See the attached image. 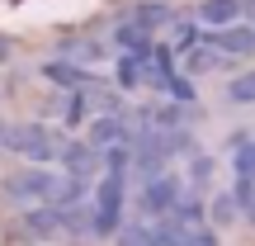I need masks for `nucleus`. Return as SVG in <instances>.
Returning <instances> with one entry per match:
<instances>
[{
	"label": "nucleus",
	"instance_id": "obj_19",
	"mask_svg": "<svg viewBox=\"0 0 255 246\" xmlns=\"http://www.w3.org/2000/svg\"><path fill=\"white\" fill-rule=\"evenodd\" d=\"M241 9H246V19L255 24V0H241Z\"/></svg>",
	"mask_w": 255,
	"mask_h": 246
},
{
	"label": "nucleus",
	"instance_id": "obj_12",
	"mask_svg": "<svg viewBox=\"0 0 255 246\" xmlns=\"http://www.w3.org/2000/svg\"><path fill=\"white\" fill-rule=\"evenodd\" d=\"M237 213H241L237 194H218V199H213V209H208V223H213V228H232V223H237Z\"/></svg>",
	"mask_w": 255,
	"mask_h": 246
},
{
	"label": "nucleus",
	"instance_id": "obj_2",
	"mask_svg": "<svg viewBox=\"0 0 255 246\" xmlns=\"http://www.w3.org/2000/svg\"><path fill=\"white\" fill-rule=\"evenodd\" d=\"M0 147H9L14 156H24V161H62V152H66V142L52 133L47 123H19V128H5V142Z\"/></svg>",
	"mask_w": 255,
	"mask_h": 246
},
{
	"label": "nucleus",
	"instance_id": "obj_6",
	"mask_svg": "<svg viewBox=\"0 0 255 246\" xmlns=\"http://www.w3.org/2000/svg\"><path fill=\"white\" fill-rule=\"evenodd\" d=\"M241 19H246L241 0H203L199 5V24L203 28H227V24H241Z\"/></svg>",
	"mask_w": 255,
	"mask_h": 246
},
{
	"label": "nucleus",
	"instance_id": "obj_9",
	"mask_svg": "<svg viewBox=\"0 0 255 246\" xmlns=\"http://www.w3.org/2000/svg\"><path fill=\"white\" fill-rule=\"evenodd\" d=\"M218 66H222V52L208 43V38H203V43H194L189 57H184V71H189V76H208V71H218Z\"/></svg>",
	"mask_w": 255,
	"mask_h": 246
},
{
	"label": "nucleus",
	"instance_id": "obj_18",
	"mask_svg": "<svg viewBox=\"0 0 255 246\" xmlns=\"http://www.w3.org/2000/svg\"><path fill=\"white\" fill-rule=\"evenodd\" d=\"M189 180H194V190H203V185L213 180V161H208V156H194V166H189Z\"/></svg>",
	"mask_w": 255,
	"mask_h": 246
},
{
	"label": "nucleus",
	"instance_id": "obj_13",
	"mask_svg": "<svg viewBox=\"0 0 255 246\" xmlns=\"http://www.w3.org/2000/svg\"><path fill=\"white\" fill-rule=\"evenodd\" d=\"M227 100H232V104H255V71H241V76H232V85H227Z\"/></svg>",
	"mask_w": 255,
	"mask_h": 246
},
{
	"label": "nucleus",
	"instance_id": "obj_16",
	"mask_svg": "<svg viewBox=\"0 0 255 246\" xmlns=\"http://www.w3.org/2000/svg\"><path fill=\"white\" fill-rule=\"evenodd\" d=\"M132 19H137V24H146V28H151V24H170V5H137Z\"/></svg>",
	"mask_w": 255,
	"mask_h": 246
},
{
	"label": "nucleus",
	"instance_id": "obj_5",
	"mask_svg": "<svg viewBox=\"0 0 255 246\" xmlns=\"http://www.w3.org/2000/svg\"><path fill=\"white\" fill-rule=\"evenodd\" d=\"M203 38H208L222 57H255V24H251V19L227 24V28H208Z\"/></svg>",
	"mask_w": 255,
	"mask_h": 246
},
{
	"label": "nucleus",
	"instance_id": "obj_7",
	"mask_svg": "<svg viewBox=\"0 0 255 246\" xmlns=\"http://www.w3.org/2000/svg\"><path fill=\"white\" fill-rule=\"evenodd\" d=\"M128 123L123 119H114V114H104V119H95L90 123V147H100V152H109V147H119V142H128Z\"/></svg>",
	"mask_w": 255,
	"mask_h": 246
},
{
	"label": "nucleus",
	"instance_id": "obj_14",
	"mask_svg": "<svg viewBox=\"0 0 255 246\" xmlns=\"http://www.w3.org/2000/svg\"><path fill=\"white\" fill-rule=\"evenodd\" d=\"M232 166H237V180H255V142L241 137L237 142V156H232Z\"/></svg>",
	"mask_w": 255,
	"mask_h": 246
},
{
	"label": "nucleus",
	"instance_id": "obj_17",
	"mask_svg": "<svg viewBox=\"0 0 255 246\" xmlns=\"http://www.w3.org/2000/svg\"><path fill=\"white\" fill-rule=\"evenodd\" d=\"M119 246H151L146 223H128V228H119Z\"/></svg>",
	"mask_w": 255,
	"mask_h": 246
},
{
	"label": "nucleus",
	"instance_id": "obj_22",
	"mask_svg": "<svg viewBox=\"0 0 255 246\" xmlns=\"http://www.w3.org/2000/svg\"><path fill=\"white\" fill-rule=\"evenodd\" d=\"M0 142H5V128H0Z\"/></svg>",
	"mask_w": 255,
	"mask_h": 246
},
{
	"label": "nucleus",
	"instance_id": "obj_21",
	"mask_svg": "<svg viewBox=\"0 0 255 246\" xmlns=\"http://www.w3.org/2000/svg\"><path fill=\"white\" fill-rule=\"evenodd\" d=\"M5 52H9V47H5V43H0V62H5Z\"/></svg>",
	"mask_w": 255,
	"mask_h": 246
},
{
	"label": "nucleus",
	"instance_id": "obj_20",
	"mask_svg": "<svg viewBox=\"0 0 255 246\" xmlns=\"http://www.w3.org/2000/svg\"><path fill=\"white\" fill-rule=\"evenodd\" d=\"M241 213H246V218H251V228H255V199L246 204V209H241Z\"/></svg>",
	"mask_w": 255,
	"mask_h": 246
},
{
	"label": "nucleus",
	"instance_id": "obj_8",
	"mask_svg": "<svg viewBox=\"0 0 255 246\" xmlns=\"http://www.w3.org/2000/svg\"><path fill=\"white\" fill-rule=\"evenodd\" d=\"M43 76H47L52 85H66V90H90V85H95V76L81 71V66H71V62H47Z\"/></svg>",
	"mask_w": 255,
	"mask_h": 246
},
{
	"label": "nucleus",
	"instance_id": "obj_15",
	"mask_svg": "<svg viewBox=\"0 0 255 246\" xmlns=\"http://www.w3.org/2000/svg\"><path fill=\"white\" fill-rule=\"evenodd\" d=\"M194 43H203V24H199V19H180V24H175V47L189 52Z\"/></svg>",
	"mask_w": 255,
	"mask_h": 246
},
{
	"label": "nucleus",
	"instance_id": "obj_4",
	"mask_svg": "<svg viewBox=\"0 0 255 246\" xmlns=\"http://www.w3.org/2000/svg\"><path fill=\"white\" fill-rule=\"evenodd\" d=\"M62 180H66V175H52V171H19V175H9V180H5V194L38 209V204H52L57 199Z\"/></svg>",
	"mask_w": 255,
	"mask_h": 246
},
{
	"label": "nucleus",
	"instance_id": "obj_10",
	"mask_svg": "<svg viewBox=\"0 0 255 246\" xmlns=\"http://www.w3.org/2000/svg\"><path fill=\"white\" fill-rule=\"evenodd\" d=\"M114 38H119L123 52H151V33H146V24H137V19H123Z\"/></svg>",
	"mask_w": 255,
	"mask_h": 246
},
{
	"label": "nucleus",
	"instance_id": "obj_3",
	"mask_svg": "<svg viewBox=\"0 0 255 246\" xmlns=\"http://www.w3.org/2000/svg\"><path fill=\"white\" fill-rule=\"evenodd\" d=\"M184 199V180L175 171H156V175H146V185H142V213L146 218H165V213H175V204Z\"/></svg>",
	"mask_w": 255,
	"mask_h": 246
},
{
	"label": "nucleus",
	"instance_id": "obj_1",
	"mask_svg": "<svg viewBox=\"0 0 255 246\" xmlns=\"http://www.w3.org/2000/svg\"><path fill=\"white\" fill-rule=\"evenodd\" d=\"M123 199H128V166H109L100 175V185H95V204H90V228L100 237H119Z\"/></svg>",
	"mask_w": 255,
	"mask_h": 246
},
{
	"label": "nucleus",
	"instance_id": "obj_11",
	"mask_svg": "<svg viewBox=\"0 0 255 246\" xmlns=\"http://www.w3.org/2000/svg\"><path fill=\"white\" fill-rule=\"evenodd\" d=\"M146 81V52H123L119 57V85L123 90H137Z\"/></svg>",
	"mask_w": 255,
	"mask_h": 246
}]
</instances>
